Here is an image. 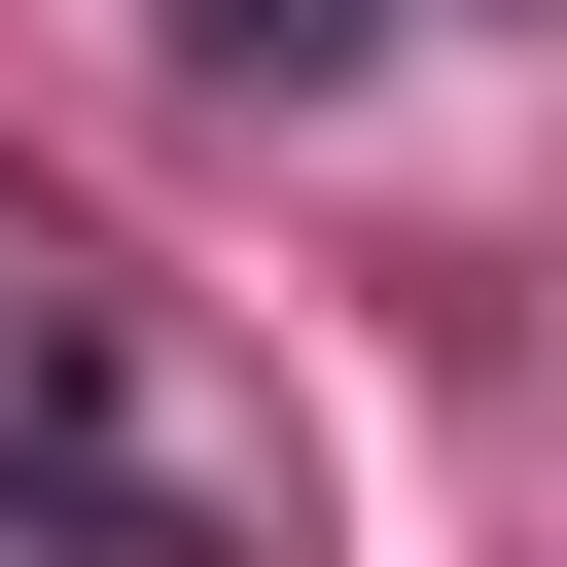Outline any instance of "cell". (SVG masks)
<instances>
[{"label":"cell","instance_id":"6da1fadb","mask_svg":"<svg viewBox=\"0 0 567 567\" xmlns=\"http://www.w3.org/2000/svg\"><path fill=\"white\" fill-rule=\"evenodd\" d=\"M0 567H213V425L106 284H0Z\"/></svg>","mask_w":567,"mask_h":567},{"label":"cell","instance_id":"7a4b0ae2","mask_svg":"<svg viewBox=\"0 0 567 567\" xmlns=\"http://www.w3.org/2000/svg\"><path fill=\"white\" fill-rule=\"evenodd\" d=\"M177 71H213V106H354V71H390V0H177Z\"/></svg>","mask_w":567,"mask_h":567}]
</instances>
